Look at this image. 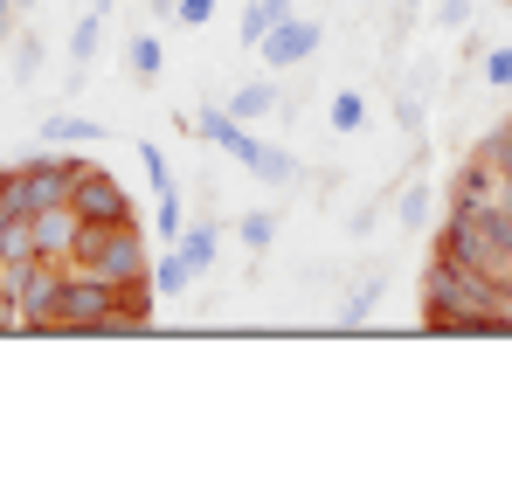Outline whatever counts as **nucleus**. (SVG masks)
Wrapping results in <instances>:
<instances>
[{
    "label": "nucleus",
    "instance_id": "nucleus-4",
    "mask_svg": "<svg viewBox=\"0 0 512 484\" xmlns=\"http://www.w3.org/2000/svg\"><path fill=\"white\" fill-rule=\"evenodd\" d=\"M56 332H139L118 312V284L84 263H63V298H56Z\"/></svg>",
    "mask_w": 512,
    "mask_h": 484
},
{
    "label": "nucleus",
    "instance_id": "nucleus-5",
    "mask_svg": "<svg viewBox=\"0 0 512 484\" xmlns=\"http://www.w3.org/2000/svg\"><path fill=\"white\" fill-rule=\"evenodd\" d=\"M70 208L84 215V222H139V208H132V194L104 173L97 160H77V187H70Z\"/></svg>",
    "mask_w": 512,
    "mask_h": 484
},
{
    "label": "nucleus",
    "instance_id": "nucleus-9",
    "mask_svg": "<svg viewBox=\"0 0 512 484\" xmlns=\"http://www.w3.org/2000/svg\"><path fill=\"white\" fill-rule=\"evenodd\" d=\"M499 194H506V173H499L492 153L464 160V166H457V180H450V208H492Z\"/></svg>",
    "mask_w": 512,
    "mask_h": 484
},
{
    "label": "nucleus",
    "instance_id": "nucleus-14",
    "mask_svg": "<svg viewBox=\"0 0 512 484\" xmlns=\"http://www.w3.org/2000/svg\"><path fill=\"white\" fill-rule=\"evenodd\" d=\"M277 104H284V97H277V83H243V90L229 97V111H236L243 125H256V118H270Z\"/></svg>",
    "mask_w": 512,
    "mask_h": 484
},
{
    "label": "nucleus",
    "instance_id": "nucleus-13",
    "mask_svg": "<svg viewBox=\"0 0 512 484\" xmlns=\"http://www.w3.org/2000/svg\"><path fill=\"white\" fill-rule=\"evenodd\" d=\"M194 277H201V270H194V263L180 256V242H167V256L153 263V291H160V298H180V291H187Z\"/></svg>",
    "mask_w": 512,
    "mask_h": 484
},
{
    "label": "nucleus",
    "instance_id": "nucleus-6",
    "mask_svg": "<svg viewBox=\"0 0 512 484\" xmlns=\"http://www.w3.org/2000/svg\"><path fill=\"white\" fill-rule=\"evenodd\" d=\"M21 319L28 332H56V298H63V263H49V256H35L28 270H21Z\"/></svg>",
    "mask_w": 512,
    "mask_h": 484
},
{
    "label": "nucleus",
    "instance_id": "nucleus-7",
    "mask_svg": "<svg viewBox=\"0 0 512 484\" xmlns=\"http://www.w3.org/2000/svg\"><path fill=\"white\" fill-rule=\"evenodd\" d=\"M319 42H326V28H319V21H305V14H284V21L263 35V49H256V56H263L270 70H298V63H305Z\"/></svg>",
    "mask_w": 512,
    "mask_h": 484
},
{
    "label": "nucleus",
    "instance_id": "nucleus-1",
    "mask_svg": "<svg viewBox=\"0 0 512 484\" xmlns=\"http://www.w3.org/2000/svg\"><path fill=\"white\" fill-rule=\"evenodd\" d=\"M423 319L436 332H512V284L436 256L423 277Z\"/></svg>",
    "mask_w": 512,
    "mask_h": 484
},
{
    "label": "nucleus",
    "instance_id": "nucleus-25",
    "mask_svg": "<svg viewBox=\"0 0 512 484\" xmlns=\"http://www.w3.org/2000/svg\"><path fill=\"white\" fill-rule=\"evenodd\" d=\"M243 242H250L256 256H263V249L277 242V215H243Z\"/></svg>",
    "mask_w": 512,
    "mask_h": 484
},
{
    "label": "nucleus",
    "instance_id": "nucleus-26",
    "mask_svg": "<svg viewBox=\"0 0 512 484\" xmlns=\"http://www.w3.org/2000/svg\"><path fill=\"white\" fill-rule=\"evenodd\" d=\"M478 70H485L492 90H512V49H485V63H478Z\"/></svg>",
    "mask_w": 512,
    "mask_h": 484
},
{
    "label": "nucleus",
    "instance_id": "nucleus-28",
    "mask_svg": "<svg viewBox=\"0 0 512 484\" xmlns=\"http://www.w3.org/2000/svg\"><path fill=\"white\" fill-rule=\"evenodd\" d=\"M436 21H443V28H464V21H471V0H436Z\"/></svg>",
    "mask_w": 512,
    "mask_h": 484
},
{
    "label": "nucleus",
    "instance_id": "nucleus-31",
    "mask_svg": "<svg viewBox=\"0 0 512 484\" xmlns=\"http://www.w3.org/2000/svg\"><path fill=\"white\" fill-rule=\"evenodd\" d=\"M7 21H14V0H0V28H7Z\"/></svg>",
    "mask_w": 512,
    "mask_h": 484
},
{
    "label": "nucleus",
    "instance_id": "nucleus-16",
    "mask_svg": "<svg viewBox=\"0 0 512 484\" xmlns=\"http://www.w3.org/2000/svg\"><path fill=\"white\" fill-rule=\"evenodd\" d=\"M381 291H388V284H381V270H374L367 284H353V291H346V305H340V325H367V312L381 305Z\"/></svg>",
    "mask_w": 512,
    "mask_h": 484
},
{
    "label": "nucleus",
    "instance_id": "nucleus-29",
    "mask_svg": "<svg viewBox=\"0 0 512 484\" xmlns=\"http://www.w3.org/2000/svg\"><path fill=\"white\" fill-rule=\"evenodd\" d=\"M35 63H42V42H21L14 49V77H35Z\"/></svg>",
    "mask_w": 512,
    "mask_h": 484
},
{
    "label": "nucleus",
    "instance_id": "nucleus-30",
    "mask_svg": "<svg viewBox=\"0 0 512 484\" xmlns=\"http://www.w3.org/2000/svg\"><path fill=\"white\" fill-rule=\"evenodd\" d=\"M263 7H270V14H277V21H284V14H291V7H298V0H263Z\"/></svg>",
    "mask_w": 512,
    "mask_h": 484
},
{
    "label": "nucleus",
    "instance_id": "nucleus-8",
    "mask_svg": "<svg viewBox=\"0 0 512 484\" xmlns=\"http://www.w3.org/2000/svg\"><path fill=\"white\" fill-rule=\"evenodd\" d=\"M194 132H201L208 146H222L229 160H243V166H250V160H256V146H263V139L250 132V125H243V118L229 111V104H208V111L194 118Z\"/></svg>",
    "mask_w": 512,
    "mask_h": 484
},
{
    "label": "nucleus",
    "instance_id": "nucleus-15",
    "mask_svg": "<svg viewBox=\"0 0 512 484\" xmlns=\"http://www.w3.org/2000/svg\"><path fill=\"white\" fill-rule=\"evenodd\" d=\"M250 173H256V180H263V187H291V180H298V160H291L284 146H256Z\"/></svg>",
    "mask_w": 512,
    "mask_h": 484
},
{
    "label": "nucleus",
    "instance_id": "nucleus-22",
    "mask_svg": "<svg viewBox=\"0 0 512 484\" xmlns=\"http://www.w3.org/2000/svg\"><path fill=\"white\" fill-rule=\"evenodd\" d=\"M270 28H277V14H270L263 0H250V7H243V49H263Z\"/></svg>",
    "mask_w": 512,
    "mask_h": 484
},
{
    "label": "nucleus",
    "instance_id": "nucleus-35",
    "mask_svg": "<svg viewBox=\"0 0 512 484\" xmlns=\"http://www.w3.org/2000/svg\"><path fill=\"white\" fill-rule=\"evenodd\" d=\"M506 7H512V0H506Z\"/></svg>",
    "mask_w": 512,
    "mask_h": 484
},
{
    "label": "nucleus",
    "instance_id": "nucleus-12",
    "mask_svg": "<svg viewBox=\"0 0 512 484\" xmlns=\"http://www.w3.org/2000/svg\"><path fill=\"white\" fill-rule=\"evenodd\" d=\"M104 21H111V0H97L84 21L70 28V63L84 70V63H97V49H104Z\"/></svg>",
    "mask_w": 512,
    "mask_h": 484
},
{
    "label": "nucleus",
    "instance_id": "nucleus-21",
    "mask_svg": "<svg viewBox=\"0 0 512 484\" xmlns=\"http://www.w3.org/2000/svg\"><path fill=\"white\" fill-rule=\"evenodd\" d=\"M429 208H436V201H429V187H409V194H402V208H395V215H402V229H429V222H436V215H429Z\"/></svg>",
    "mask_w": 512,
    "mask_h": 484
},
{
    "label": "nucleus",
    "instance_id": "nucleus-19",
    "mask_svg": "<svg viewBox=\"0 0 512 484\" xmlns=\"http://www.w3.org/2000/svg\"><path fill=\"white\" fill-rule=\"evenodd\" d=\"M215 249H222V229H187V236H180V256H187L194 270H215Z\"/></svg>",
    "mask_w": 512,
    "mask_h": 484
},
{
    "label": "nucleus",
    "instance_id": "nucleus-10",
    "mask_svg": "<svg viewBox=\"0 0 512 484\" xmlns=\"http://www.w3.org/2000/svg\"><path fill=\"white\" fill-rule=\"evenodd\" d=\"M28 229H35V256H49V263H70V256H77V229H84V215L63 201V208H42V215H28Z\"/></svg>",
    "mask_w": 512,
    "mask_h": 484
},
{
    "label": "nucleus",
    "instance_id": "nucleus-27",
    "mask_svg": "<svg viewBox=\"0 0 512 484\" xmlns=\"http://www.w3.org/2000/svg\"><path fill=\"white\" fill-rule=\"evenodd\" d=\"M173 21L180 28H208L215 21V0H173Z\"/></svg>",
    "mask_w": 512,
    "mask_h": 484
},
{
    "label": "nucleus",
    "instance_id": "nucleus-24",
    "mask_svg": "<svg viewBox=\"0 0 512 484\" xmlns=\"http://www.w3.org/2000/svg\"><path fill=\"white\" fill-rule=\"evenodd\" d=\"M187 236V215H180V187L160 194V242H180Z\"/></svg>",
    "mask_w": 512,
    "mask_h": 484
},
{
    "label": "nucleus",
    "instance_id": "nucleus-11",
    "mask_svg": "<svg viewBox=\"0 0 512 484\" xmlns=\"http://www.w3.org/2000/svg\"><path fill=\"white\" fill-rule=\"evenodd\" d=\"M42 146H56V153H90V146H104V125H97V118H77V111H56V118H42Z\"/></svg>",
    "mask_w": 512,
    "mask_h": 484
},
{
    "label": "nucleus",
    "instance_id": "nucleus-3",
    "mask_svg": "<svg viewBox=\"0 0 512 484\" xmlns=\"http://www.w3.org/2000/svg\"><path fill=\"white\" fill-rule=\"evenodd\" d=\"M70 263H84V270L111 277V284L153 277V249H146V229H139V222H84Z\"/></svg>",
    "mask_w": 512,
    "mask_h": 484
},
{
    "label": "nucleus",
    "instance_id": "nucleus-23",
    "mask_svg": "<svg viewBox=\"0 0 512 484\" xmlns=\"http://www.w3.org/2000/svg\"><path fill=\"white\" fill-rule=\"evenodd\" d=\"M139 160H146V180H153V194H167V187H180V180H173V160L160 153V146H153V139L139 146Z\"/></svg>",
    "mask_w": 512,
    "mask_h": 484
},
{
    "label": "nucleus",
    "instance_id": "nucleus-20",
    "mask_svg": "<svg viewBox=\"0 0 512 484\" xmlns=\"http://www.w3.org/2000/svg\"><path fill=\"white\" fill-rule=\"evenodd\" d=\"M0 215L28 222V180H21V166H7V173H0Z\"/></svg>",
    "mask_w": 512,
    "mask_h": 484
},
{
    "label": "nucleus",
    "instance_id": "nucleus-34",
    "mask_svg": "<svg viewBox=\"0 0 512 484\" xmlns=\"http://www.w3.org/2000/svg\"><path fill=\"white\" fill-rule=\"evenodd\" d=\"M0 42H7V28H0Z\"/></svg>",
    "mask_w": 512,
    "mask_h": 484
},
{
    "label": "nucleus",
    "instance_id": "nucleus-17",
    "mask_svg": "<svg viewBox=\"0 0 512 484\" xmlns=\"http://www.w3.org/2000/svg\"><path fill=\"white\" fill-rule=\"evenodd\" d=\"M125 63H132V77H139V83H153L160 70H167V49H160V35H139V42L125 49Z\"/></svg>",
    "mask_w": 512,
    "mask_h": 484
},
{
    "label": "nucleus",
    "instance_id": "nucleus-33",
    "mask_svg": "<svg viewBox=\"0 0 512 484\" xmlns=\"http://www.w3.org/2000/svg\"><path fill=\"white\" fill-rule=\"evenodd\" d=\"M14 7H35V0H14Z\"/></svg>",
    "mask_w": 512,
    "mask_h": 484
},
{
    "label": "nucleus",
    "instance_id": "nucleus-32",
    "mask_svg": "<svg viewBox=\"0 0 512 484\" xmlns=\"http://www.w3.org/2000/svg\"><path fill=\"white\" fill-rule=\"evenodd\" d=\"M7 229H14V215H0V242H7Z\"/></svg>",
    "mask_w": 512,
    "mask_h": 484
},
{
    "label": "nucleus",
    "instance_id": "nucleus-2",
    "mask_svg": "<svg viewBox=\"0 0 512 484\" xmlns=\"http://www.w3.org/2000/svg\"><path fill=\"white\" fill-rule=\"evenodd\" d=\"M436 256L512 284V215L499 201H492V208H450V222H443V236H436Z\"/></svg>",
    "mask_w": 512,
    "mask_h": 484
},
{
    "label": "nucleus",
    "instance_id": "nucleus-18",
    "mask_svg": "<svg viewBox=\"0 0 512 484\" xmlns=\"http://www.w3.org/2000/svg\"><path fill=\"white\" fill-rule=\"evenodd\" d=\"M326 118H333V132H360V125H367V97H360V90H340V97L326 104Z\"/></svg>",
    "mask_w": 512,
    "mask_h": 484
}]
</instances>
